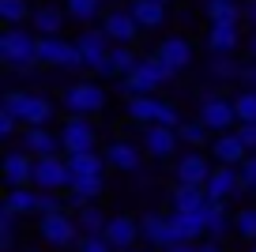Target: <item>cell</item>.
I'll return each mask as SVG.
<instances>
[{
	"mask_svg": "<svg viewBox=\"0 0 256 252\" xmlns=\"http://www.w3.org/2000/svg\"><path fill=\"white\" fill-rule=\"evenodd\" d=\"M248 252H256V244H252V248H248Z\"/></svg>",
	"mask_w": 256,
	"mask_h": 252,
	"instance_id": "11a10c76",
	"label": "cell"
},
{
	"mask_svg": "<svg viewBox=\"0 0 256 252\" xmlns=\"http://www.w3.org/2000/svg\"><path fill=\"white\" fill-rule=\"evenodd\" d=\"M170 252H200V241H181V244H174Z\"/></svg>",
	"mask_w": 256,
	"mask_h": 252,
	"instance_id": "f907efd6",
	"label": "cell"
},
{
	"mask_svg": "<svg viewBox=\"0 0 256 252\" xmlns=\"http://www.w3.org/2000/svg\"><path fill=\"white\" fill-rule=\"evenodd\" d=\"M234 132H238V140L245 143V150H248V154H256V124H238Z\"/></svg>",
	"mask_w": 256,
	"mask_h": 252,
	"instance_id": "bcb514c9",
	"label": "cell"
},
{
	"mask_svg": "<svg viewBox=\"0 0 256 252\" xmlns=\"http://www.w3.org/2000/svg\"><path fill=\"white\" fill-rule=\"evenodd\" d=\"M181 241H204L208 237V207L204 211H170Z\"/></svg>",
	"mask_w": 256,
	"mask_h": 252,
	"instance_id": "f1b7e54d",
	"label": "cell"
},
{
	"mask_svg": "<svg viewBox=\"0 0 256 252\" xmlns=\"http://www.w3.org/2000/svg\"><path fill=\"white\" fill-rule=\"evenodd\" d=\"M23 252H38V248H23Z\"/></svg>",
	"mask_w": 256,
	"mask_h": 252,
	"instance_id": "db71d44e",
	"label": "cell"
},
{
	"mask_svg": "<svg viewBox=\"0 0 256 252\" xmlns=\"http://www.w3.org/2000/svg\"><path fill=\"white\" fill-rule=\"evenodd\" d=\"M34 19L30 0H0V23L4 26H26Z\"/></svg>",
	"mask_w": 256,
	"mask_h": 252,
	"instance_id": "8d00e7d4",
	"label": "cell"
},
{
	"mask_svg": "<svg viewBox=\"0 0 256 252\" xmlns=\"http://www.w3.org/2000/svg\"><path fill=\"white\" fill-rule=\"evenodd\" d=\"M211 158H215L218 166H238L241 170V162L248 158V150H245V143L238 140V132H222V136L211 140Z\"/></svg>",
	"mask_w": 256,
	"mask_h": 252,
	"instance_id": "484cf974",
	"label": "cell"
},
{
	"mask_svg": "<svg viewBox=\"0 0 256 252\" xmlns=\"http://www.w3.org/2000/svg\"><path fill=\"white\" fill-rule=\"evenodd\" d=\"M132 252H154V248H132Z\"/></svg>",
	"mask_w": 256,
	"mask_h": 252,
	"instance_id": "f5cc1de1",
	"label": "cell"
},
{
	"mask_svg": "<svg viewBox=\"0 0 256 252\" xmlns=\"http://www.w3.org/2000/svg\"><path fill=\"white\" fill-rule=\"evenodd\" d=\"M241 87H256V60H248V64H241V79H238Z\"/></svg>",
	"mask_w": 256,
	"mask_h": 252,
	"instance_id": "7dc6e473",
	"label": "cell"
},
{
	"mask_svg": "<svg viewBox=\"0 0 256 252\" xmlns=\"http://www.w3.org/2000/svg\"><path fill=\"white\" fill-rule=\"evenodd\" d=\"M102 192H106V177H76L68 188V204L80 211V207H90Z\"/></svg>",
	"mask_w": 256,
	"mask_h": 252,
	"instance_id": "f546056e",
	"label": "cell"
},
{
	"mask_svg": "<svg viewBox=\"0 0 256 252\" xmlns=\"http://www.w3.org/2000/svg\"><path fill=\"white\" fill-rule=\"evenodd\" d=\"M128 12L136 16L140 30H162L170 19V4L162 0H128Z\"/></svg>",
	"mask_w": 256,
	"mask_h": 252,
	"instance_id": "d4e9b609",
	"label": "cell"
},
{
	"mask_svg": "<svg viewBox=\"0 0 256 252\" xmlns=\"http://www.w3.org/2000/svg\"><path fill=\"white\" fill-rule=\"evenodd\" d=\"M16 230H19V214H12V211L0 207V248L4 252L16 248Z\"/></svg>",
	"mask_w": 256,
	"mask_h": 252,
	"instance_id": "60d3db41",
	"label": "cell"
},
{
	"mask_svg": "<svg viewBox=\"0 0 256 252\" xmlns=\"http://www.w3.org/2000/svg\"><path fill=\"white\" fill-rule=\"evenodd\" d=\"M140 230H144V241L151 244L154 252H170L174 244H181V234L174 226V214H162V211H147L140 218Z\"/></svg>",
	"mask_w": 256,
	"mask_h": 252,
	"instance_id": "8fae6325",
	"label": "cell"
},
{
	"mask_svg": "<svg viewBox=\"0 0 256 252\" xmlns=\"http://www.w3.org/2000/svg\"><path fill=\"white\" fill-rule=\"evenodd\" d=\"M0 64L12 76H34L38 68V34L34 26H4L0 30Z\"/></svg>",
	"mask_w": 256,
	"mask_h": 252,
	"instance_id": "6da1fadb",
	"label": "cell"
},
{
	"mask_svg": "<svg viewBox=\"0 0 256 252\" xmlns=\"http://www.w3.org/2000/svg\"><path fill=\"white\" fill-rule=\"evenodd\" d=\"M196 117L211 128V136H222V132H234V128H238V110H234V98H226L222 90H204Z\"/></svg>",
	"mask_w": 256,
	"mask_h": 252,
	"instance_id": "8992f818",
	"label": "cell"
},
{
	"mask_svg": "<svg viewBox=\"0 0 256 252\" xmlns=\"http://www.w3.org/2000/svg\"><path fill=\"white\" fill-rule=\"evenodd\" d=\"M177 143H181L177 128H166V124H147V128H140V147H144V154H151L154 162L174 158V154H177Z\"/></svg>",
	"mask_w": 256,
	"mask_h": 252,
	"instance_id": "9a60e30c",
	"label": "cell"
},
{
	"mask_svg": "<svg viewBox=\"0 0 256 252\" xmlns=\"http://www.w3.org/2000/svg\"><path fill=\"white\" fill-rule=\"evenodd\" d=\"M245 23L256 30V0H245Z\"/></svg>",
	"mask_w": 256,
	"mask_h": 252,
	"instance_id": "681fc988",
	"label": "cell"
},
{
	"mask_svg": "<svg viewBox=\"0 0 256 252\" xmlns=\"http://www.w3.org/2000/svg\"><path fill=\"white\" fill-rule=\"evenodd\" d=\"M106 102H110V94H106L102 79H76V83H68L60 94V106L68 117H94V113L106 110Z\"/></svg>",
	"mask_w": 256,
	"mask_h": 252,
	"instance_id": "277c9868",
	"label": "cell"
},
{
	"mask_svg": "<svg viewBox=\"0 0 256 252\" xmlns=\"http://www.w3.org/2000/svg\"><path fill=\"white\" fill-rule=\"evenodd\" d=\"M19 128H23V124H19V120L12 117V113H4V110H0V140H16V136H23Z\"/></svg>",
	"mask_w": 256,
	"mask_h": 252,
	"instance_id": "7bdbcfd3",
	"label": "cell"
},
{
	"mask_svg": "<svg viewBox=\"0 0 256 252\" xmlns=\"http://www.w3.org/2000/svg\"><path fill=\"white\" fill-rule=\"evenodd\" d=\"M241 170L238 166H215L208 177V200H215V204H230L234 196H241Z\"/></svg>",
	"mask_w": 256,
	"mask_h": 252,
	"instance_id": "44dd1931",
	"label": "cell"
},
{
	"mask_svg": "<svg viewBox=\"0 0 256 252\" xmlns=\"http://www.w3.org/2000/svg\"><path fill=\"white\" fill-rule=\"evenodd\" d=\"M76 252H113V248H110L106 237H83V241L76 244Z\"/></svg>",
	"mask_w": 256,
	"mask_h": 252,
	"instance_id": "f6af8a7d",
	"label": "cell"
},
{
	"mask_svg": "<svg viewBox=\"0 0 256 252\" xmlns=\"http://www.w3.org/2000/svg\"><path fill=\"white\" fill-rule=\"evenodd\" d=\"M0 110L12 113L23 128H49L56 106H53V98L42 94V90H8Z\"/></svg>",
	"mask_w": 256,
	"mask_h": 252,
	"instance_id": "7a4b0ae2",
	"label": "cell"
},
{
	"mask_svg": "<svg viewBox=\"0 0 256 252\" xmlns=\"http://www.w3.org/2000/svg\"><path fill=\"white\" fill-rule=\"evenodd\" d=\"M124 117L132 120V124L147 128V124H166V128H181V110H177L174 102H166V98L158 94H144V98H128L124 102Z\"/></svg>",
	"mask_w": 256,
	"mask_h": 252,
	"instance_id": "5b68a950",
	"label": "cell"
},
{
	"mask_svg": "<svg viewBox=\"0 0 256 252\" xmlns=\"http://www.w3.org/2000/svg\"><path fill=\"white\" fill-rule=\"evenodd\" d=\"M76 222H80L83 237H102L106 226H110V214H106L98 204H90V207H80V211H76Z\"/></svg>",
	"mask_w": 256,
	"mask_h": 252,
	"instance_id": "d590c367",
	"label": "cell"
},
{
	"mask_svg": "<svg viewBox=\"0 0 256 252\" xmlns=\"http://www.w3.org/2000/svg\"><path fill=\"white\" fill-rule=\"evenodd\" d=\"M215 166L204 158V150H184L174 162V184H196V188H208V177Z\"/></svg>",
	"mask_w": 256,
	"mask_h": 252,
	"instance_id": "d6986e66",
	"label": "cell"
},
{
	"mask_svg": "<svg viewBox=\"0 0 256 252\" xmlns=\"http://www.w3.org/2000/svg\"><path fill=\"white\" fill-rule=\"evenodd\" d=\"M106 241L113 252H132L136 241H144V230H140L136 214H110V226H106Z\"/></svg>",
	"mask_w": 256,
	"mask_h": 252,
	"instance_id": "ac0fdd59",
	"label": "cell"
},
{
	"mask_svg": "<svg viewBox=\"0 0 256 252\" xmlns=\"http://www.w3.org/2000/svg\"><path fill=\"white\" fill-rule=\"evenodd\" d=\"M230 234H234V214H230V207L208 200V237H211V241H226Z\"/></svg>",
	"mask_w": 256,
	"mask_h": 252,
	"instance_id": "1f68e13d",
	"label": "cell"
},
{
	"mask_svg": "<svg viewBox=\"0 0 256 252\" xmlns=\"http://www.w3.org/2000/svg\"><path fill=\"white\" fill-rule=\"evenodd\" d=\"M19 147L30 150L34 158L64 154V147H60V132H53V128H23V136H19Z\"/></svg>",
	"mask_w": 256,
	"mask_h": 252,
	"instance_id": "cb8c5ba5",
	"label": "cell"
},
{
	"mask_svg": "<svg viewBox=\"0 0 256 252\" xmlns=\"http://www.w3.org/2000/svg\"><path fill=\"white\" fill-rule=\"evenodd\" d=\"M64 4V12H68V19L72 23H80V26H98L106 19V0H60Z\"/></svg>",
	"mask_w": 256,
	"mask_h": 252,
	"instance_id": "83f0119b",
	"label": "cell"
},
{
	"mask_svg": "<svg viewBox=\"0 0 256 252\" xmlns=\"http://www.w3.org/2000/svg\"><path fill=\"white\" fill-rule=\"evenodd\" d=\"M204 49L211 56H234L241 49V23H215L204 34Z\"/></svg>",
	"mask_w": 256,
	"mask_h": 252,
	"instance_id": "7402d4cb",
	"label": "cell"
},
{
	"mask_svg": "<svg viewBox=\"0 0 256 252\" xmlns=\"http://www.w3.org/2000/svg\"><path fill=\"white\" fill-rule=\"evenodd\" d=\"M208 26L215 23H245V0H200Z\"/></svg>",
	"mask_w": 256,
	"mask_h": 252,
	"instance_id": "4316f807",
	"label": "cell"
},
{
	"mask_svg": "<svg viewBox=\"0 0 256 252\" xmlns=\"http://www.w3.org/2000/svg\"><path fill=\"white\" fill-rule=\"evenodd\" d=\"M241 188L256 192V154H248L245 162H241Z\"/></svg>",
	"mask_w": 256,
	"mask_h": 252,
	"instance_id": "b9f144b4",
	"label": "cell"
},
{
	"mask_svg": "<svg viewBox=\"0 0 256 252\" xmlns=\"http://www.w3.org/2000/svg\"><path fill=\"white\" fill-rule=\"evenodd\" d=\"M170 207H174V211H204V207H208V188H196V184H174V192H170Z\"/></svg>",
	"mask_w": 256,
	"mask_h": 252,
	"instance_id": "4dcf8cb0",
	"label": "cell"
},
{
	"mask_svg": "<svg viewBox=\"0 0 256 252\" xmlns=\"http://www.w3.org/2000/svg\"><path fill=\"white\" fill-rule=\"evenodd\" d=\"M154 56H158L170 72L181 76V72H188L192 64H196V46H192V38H184V34H166V38L158 42V49H154Z\"/></svg>",
	"mask_w": 256,
	"mask_h": 252,
	"instance_id": "4fadbf2b",
	"label": "cell"
},
{
	"mask_svg": "<svg viewBox=\"0 0 256 252\" xmlns=\"http://www.w3.org/2000/svg\"><path fill=\"white\" fill-rule=\"evenodd\" d=\"M38 200H42L38 188H8V196H4V211L26 218V214H38Z\"/></svg>",
	"mask_w": 256,
	"mask_h": 252,
	"instance_id": "836d02e7",
	"label": "cell"
},
{
	"mask_svg": "<svg viewBox=\"0 0 256 252\" xmlns=\"http://www.w3.org/2000/svg\"><path fill=\"white\" fill-rule=\"evenodd\" d=\"M208 79H215V83H238L241 79V60L238 56H211L208 60Z\"/></svg>",
	"mask_w": 256,
	"mask_h": 252,
	"instance_id": "74e56055",
	"label": "cell"
},
{
	"mask_svg": "<svg viewBox=\"0 0 256 252\" xmlns=\"http://www.w3.org/2000/svg\"><path fill=\"white\" fill-rule=\"evenodd\" d=\"M64 23H68V12H64V4H53V0H46V4H34V34L38 38H60L64 34Z\"/></svg>",
	"mask_w": 256,
	"mask_h": 252,
	"instance_id": "603a6c76",
	"label": "cell"
},
{
	"mask_svg": "<svg viewBox=\"0 0 256 252\" xmlns=\"http://www.w3.org/2000/svg\"><path fill=\"white\" fill-rule=\"evenodd\" d=\"M234 110H238V124H256V87H241L234 94Z\"/></svg>",
	"mask_w": 256,
	"mask_h": 252,
	"instance_id": "f35d334b",
	"label": "cell"
},
{
	"mask_svg": "<svg viewBox=\"0 0 256 252\" xmlns=\"http://www.w3.org/2000/svg\"><path fill=\"white\" fill-rule=\"evenodd\" d=\"M38 237L49 244V248H56V252H64V248H76V244L83 241V234H80V222H76V214H68V211L42 214V218H38Z\"/></svg>",
	"mask_w": 256,
	"mask_h": 252,
	"instance_id": "52a82bcc",
	"label": "cell"
},
{
	"mask_svg": "<svg viewBox=\"0 0 256 252\" xmlns=\"http://www.w3.org/2000/svg\"><path fill=\"white\" fill-rule=\"evenodd\" d=\"M162 4H170V0H162Z\"/></svg>",
	"mask_w": 256,
	"mask_h": 252,
	"instance_id": "9f6ffc18",
	"label": "cell"
},
{
	"mask_svg": "<svg viewBox=\"0 0 256 252\" xmlns=\"http://www.w3.org/2000/svg\"><path fill=\"white\" fill-rule=\"evenodd\" d=\"M234 234H238L241 241L256 244V207H241V211L234 214Z\"/></svg>",
	"mask_w": 256,
	"mask_h": 252,
	"instance_id": "ab89813d",
	"label": "cell"
},
{
	"mask_svg": "<svg viewBox=\"0 0 256 252\" xmlns=\"http://www.w3.org/2000/svg\"><path fill=\"white\" fill-rule=\"evenodd\" d=\"M68 158V154H64ZM68 166H72V181L76 177H106V154L102 150H87V154H72L68 158Z\"/></svg>",
	"mask_w": 256,
	"mask_h": 252,
	"instance_id": "d6a6232c",
	"label": "cell"
},
{
	"mask_svg": "<svg viewBox=\"0 0 256 252\" xmlns=\"http://www.w3.org/2000/svg\"><path fill=\"white\" fill-rule=\"evenodd\" d=\"M60 147L64 154H87V150H98V128L90 117H64L60 124Z\"/></svg>",
	"mask_w": 256,
	"mask_h": 252,
	"instance_id": "9c48e42d",
	"label": "cell"
},
{
	"mask_svg": "<svg viewBox=\"0 0 256 252\" xmlns=\"http://www.w3.org/2000/svg\"><path fill=\"white\" fill-rule=\"evenodd\" d=\"M200 252H226V244H222V241H211V237H204V241H200Z\"/></svg>",
	"mask_w": 256,
	"mask_h": 252,
	"instance_id": "c3c4849f",
	"label": "cell"
},
{
	"mask_svg": "<svg viewBox=\"0 0 256 252\" xmlns=\"http://www.w3.org/2000/svg\"><path fill=\"white\" fill-rule=\"evenodd\" d=\"M140 60H144V56L136 53V46H113L110 56L94 68V79H117L120 83V79H128L132 72H136Z\"/></svg>",
	"mask_w": 256,
	"mask_h": 252,
	"instance_id": "ffe728a7",
	"label": "cell"
},
{
	"mask_svg": "<svg viewBox=\"0 0 256 252\" xmlns=\"http://www.w3.org/2000/svg\"><path fill=\"white\" fill-rule=\"evenodd\" d=\"M102 154H106V166L120 170V174H136L140 166H144V147H140V140H128V136L110 140Z\"/></svg>",
	"mask_w": 256,
	"mask_h": 252,
	"instance_id": "2e32d148",
	"label": "cell"
},
{
	"mask_svg": "<svg viewBox=\"0 0 256 252\" xmlns=\"http://www.w3.org/2000/svg\"><path fill=\"white\" fill-rule=\"evenodd\" d=\"M56 211H64V207H60V196H56V192H42V200H38V218H42V214H56Z\"/></svg>",
	"mask_w": 256,
	"mask_h": 252,
	"instance_id": "ee69618b",
	"label": "cell"
},
{
	"mask_svg": "<svg viewBox=\"0 0 256 252\" xmlns=\"http://www.w3.org/2000/svg\"><path fill=\"white\" fill-rule=\"evenodd\" d=\"M177 79V72H170L166 64L158 60V56L154 53H147L144 60L136 64V72H132V76L128 79H120V94H124V102L128 98H144V94H158L162 87H166V83H174Z\"/></svg>",
	"mask_w": 256,
	"mask_h": 252,
	"instance_id": "3957f363",
	"label": "cell"
},
{
	"mask_svg": "<svg viewBox=\"0 0 256 252\" xmlns=\"http://www.w3.org/2000/svg\"><path fill=\"white\" fill-rule=\"evenodd\" d=\"M72 42H76V49H80V56H83V68H87L90 76H94V68L110 56V49H113V42L106 38L102 26H83Z\"/></svg>",
	"mask_w": 256,
	"mask_h": 252,
	"instance_id": "e0dca14e",
	"label": "cell"
},
{
	"mask_svg": "<svg viewBox=\"0 0 256 252\" xmlns=\"http://www.w3.org/2000/svg\"><path fill=\"white\" fill-rule=\"evenodd\" d=\"M38 68H60V72H87L76 42L60 38H38Z\"/></svg>",
	"mask_w": 256,
	"mask_h": 252,
	"instance_id": "ba28073f",
	"label": "cell"
},
{
	"mask_svg": "<svg viewBox=\"0 0 256 252\" xmlns=\"http://www.w3.org/2000/svg\"><path fill=\"white\" fill-rule=\"evenodd\" d=\"M98 26L106 30V38H110L113 46H136L140 34H144V30H140V23H136V16L128 12V4H113Z\"/></svg>",
	"mask_w": 256,
	"mask_h": 252,
	"instance_id": "7c38bea8",
	"label": "cell"
},
{
	"mask_svg": "<svg viewBox=\"0 0 256 252\" xmlns=\"http://www.w3.org/2000/svg\"><path fill=\"white\" fill-rule=\"evenodd\" d=\"M177 136H181V143L184 147H192V150H200V147H211V128L204 124L200 117H184L181 120V128H177Z\"/></svg>",
	"mask_w": 256,
	"mask_h": 252,
	"instance_id": "e575fe53",
	"label": "cell"
},
{
	"mask_svg": "<svg viewBox=\"0 0 256 252\" xmlns=\"http://www.w3.org/2000/svg\"><path fill=\"white\" fill-rule=\"evenodd\" d=\"M34 162H38V158H34L30 150H23V147L8 150L4 162H0L4 184H8V188H34Z\"/></svg>",
	"mask_w": 256,
	"mask_h": 252,
	"instance_id": "5bb4252c",
	"label": "cell"
},
{
	"mask_svg": "<svg viewBox=\"0 0 256 252\" xmlns=\"http://www.w3.org/2000/svg\"><path fill=\"white\" fill-rule=\"evenodd\" d=\"M34 188L38 192H68L72 188V166L64 154H49L34 162Z\"/></svg>",
	"mask_w": 256,
	"mask_h": 252,
	"instance_id": "30bf717a",
	"label": "cell"
},
{
	"mask_svg": "<svg viewBox=\"0 0 256 252\" xmlns=\"http://www.w3.org/2000/svg\"><path fill=\"white\" fill-rule=\"evenodd\" d=\"M245 49H248V60H256V30L248 34V42H245Z\"/></svg>",
	"mask_w": 256,
	"mask_h": 252,
	"instance_id": "816d5d0a",
	"label": "cell"
}]
</instances>
